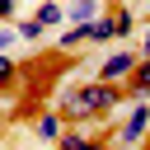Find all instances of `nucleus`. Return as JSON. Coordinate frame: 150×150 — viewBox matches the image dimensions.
<instances>
[{
    "label": "nucleus",
    "instance_id": "f257e3e1",
    "mask_svg": "<svg viewBox=\"0 0 150 150\" xmlns=\"http://www.w3.org/2000/svg\"><path fill=\"white\" fill-rule=\"evenodd\" d=\"M122 98H127V84L94 75L89 84H75V89L61 94V112H66V122H94V117H108Z\"/></svg>",
    "mask_w": 150,
    "mask_h": 150
},
{
    "label": "nucleus",
    "instance_id": "4468645a",
    "mask_svg": "<svg viewBox=\"0 0 150 150\" xmlns=\"http://www.w3.org/2000/svg\"><path fill=\"white\" fill-rule=\"evenodd\" d=\"M141 56H150V28H145V38H141Z\"/></svg>",
    "mask_w": 150,
    "mask_h": 150
},
{
    "label": "nucleus",
    "instance_id": "0eeeda50",
    "mask_svg": "<svg viewBox=\"0 0 150 150\" xmlns=\"http://www.w3.org/2000/svg\"><path fill=\"white\" fill-rule=\"evenodd\" d=\"M127 94L131 98H150V56H141V66L127 75Z\"/></svg>",
    "mask_w": 150,
    "mask_h": 150
},
{
    "label": "nucleus",
    "instance_id": "f03ea898",
    "mask_svg": "<svg viewBox=\"0 0 150 150\" xmlns=\"http://www.w3.org/2000/svg\"><path fill=\"white\" fill-rule=\"evenodd\" d=\"M145 131H150V98H141V103H136V108L122 117V127H117V141H122V145H136Z\"/></svg>",
    "mask_w": 150,
    "mask_h": 150
},
{
    "label": "nucleus",
    "instance_id": "423d86ee",
    "mask_svg": "<svg viewBox=\"0 0 150 150\" xmlns=\"http://www.w3.org/2000/svg\"><path fill=\"white\" fill-rule=\"evenodd\" d=\"M98 141H103L98 131H80V122H70V127L61 131L56 145H61V150H89V145H98Z\"/></svg>",
    "mask_w": 150,
    "mask_h": 150
},
{
    "label": "nucleus",
    "instance_id": "6e6552de",
    "mask_svg": "<svg viewBox=\"0 0 150 150\" xmlns=\"http://www.w3.org/2000/svg\"><path fill=\"white\" fill-rule=\"evenodd\" d=\"M98 14H103V0H75V5L66 9V19H70V23H94Z\"/></svg>",
    "mask_w": 150,
    "mask_h": 150
},
{
    "label": "nucleus",
    "instance_id": "39448f33",
    "mask_svg": "<svg viewBox=\"0 0 150 150\" xmlns=\"http://www.w3.org/2000/svg\"><path fill=\"white\" fill-rule=\"evenodd\" d=\"M84 42H94V28L89 23H66V33L56 38V52H80Z\"/></svg>",
    "mask_w": 150,
    "mask_h": 150
},
{
    "label": "nucleus",
    "instance_id": "ddd939ff",
    "mask_svg": "<svg viewBox=\"0 0 150 150\" xmlns=\"http://www.w3.org/2000/svg\"><path fill=\"white\" fill-rule=\"evenodd\" d=\"M14 9H19V0H0V23H14Z\"/></svg>",
    "mask_w": 150,
    "mask_h": 150
},
{
    "label": "nucleus",
    "instance_id": "9b49d317",
    "mask_svg": "<svg viewBox=\"0 0 150 150\" xmlns=\"http://www.w3.org/2000/svg\"><path fill=\"white\" fill-rule=\"evenodd\" d=\"M19 38L23 42H38V38H47V23L33 14V19H19Z\"/></svg>",
    "mask_w": 150,
    "mask_h": 150
},
{
    "label": "nucleus",
    "instance_id": "7ed1b4c3",
    "mask_svg": "<svg viewBox=\"0 0 150 150\" xmlns=\"http://www.w3.org/2000/svg\"><path fill=\"white\" fill-rule=\"evenodd\" d=\"M141 66V56L136 52H108L103 56V66H98V80H112V84H127V75Z\"/></svg>",
    "mask_w": 150,
    "mask_h": 150
},
{
    "label": "nucleus",
    "instance_id": "1a4fd4ad",
    "mask_svg": "<svg viewBox=\"0 0 150 150\" xmlns=\"http://www.w3.org/2000/svg\"><path fill=\"white\" fill-rule=\"evenodd\" d=\"M89 28H94V42H112V38H122V33H117V19H112V14H98V19L89 23Z\"/></svg>",
    "mask_w": 150,
    "mask_h": 150
},
{
    "label": "nucleus",
    "instance_id": "9d476101",
    "mask_svg": "<svg viewBox=\"0 0 150 150\" xmlns=\"http://www.w3.org/2000/svg\"><path fill=\"white\" fill-rule=\"evenodd\" d=\"M38 19H42L47 28H56V23H70V19H66V9H61L56 0H42V5H38Z\"/></svg>",
    "mask_w": 150,
    "mask_h": 150
},
{
    "label": "nucleus",
    "instance_id": "f8f14e48",
    "mask_svg": "<svg viewBox=\"0 0 150 150\" xmlns=\"http://www.w3.org/2000/svg\"><path fill=\"white\" fill-rule=\"evenodd\" d=\"M112 19H117V33H122V38H127V33L136 28V19H131V9H122V5L112 9Z\"/></svg>",
    "mask_w": 150,
    "mask_h": 150
},
{
    "label": "nucleus",
    "instance_id": "20e7f679",
    "mask_svg": "<svg viewBox=\"0 0 150 150\" xmlns=\"http://www.w3.org/2000/svg\"><path fill=\"white\" fill-rule=\"evenodd\" d=\"M66 127H70V122H66V112H61V108H56V112H47V108H42V112L33 117V136H38V141H52V145L61 141V131H66Z\"/></svg>",
    "mask_w": 150,
    "mask_h": 150
}]
</instances>
